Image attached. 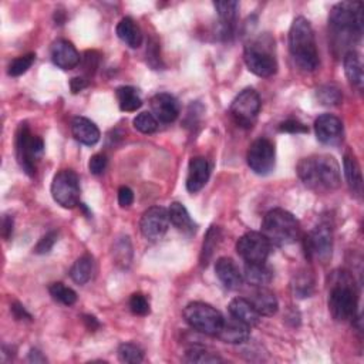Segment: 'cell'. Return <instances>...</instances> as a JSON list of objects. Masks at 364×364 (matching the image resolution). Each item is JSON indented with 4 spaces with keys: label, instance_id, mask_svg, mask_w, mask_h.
I'll use <instances>...</instances> for the list:
<instances>
[{
    "label": "cell",
    "instance_id": "obj_50",
    "mask_svg": "<svg viewBox=\"0 0 364 364\" xmlns=\"http://www.w3.org/2000/svg\"><path fill=\"white\" fill-rule=\"evenodd\" d=\"M29 361L30 363H47V358L43 356L41 352L32 349L29 353Z\"/></svg>",
    "mask_w": 364,
    "mask_h": 364
},
{
    "label": "cell",
    "instance_id": "obj_26",
    "mask_svg": "<svg viewBox=\"0 0 364 364\" xmlns=\"http://www.w3.org/2000/svg\"><path fill=\"white\" fill-rule=\"evenodd\" d=\"M343 66H345L346 77L350 82V84L361 90L364 83V76H363V64L360 55L356 50L347 52L343 57Z\"/></svg>",
    "mask_w": 364,
    "mask_h": 364
},
{
    "label": "cell",
    "instance_id": "obj_24",
    "mask_svg": "<svg viewBox=\"0 0 364 364\" xmlns=\"http://www.w3.org/2000/svg\"><path fill=\"white\" fill-rule=\"evenodd\" d=\"M117 36L131 48H138L142 43V32L137 21L131 17L121 19L117 24Z\"/></svg>",
    "mask_w": 364,
    "mask_h": 364
},
{
    "label": "cell",
    "instance_id": "obj_25",
    "mask_svg": "<svg viewBox=\"0 0 364 364\" xmlns=\"http://www.w3.org/2000/svg\"><path fill=\"white\" fill-rule=\"evenodd\" d=\"M345 168V175L349 184V188L354 197L360 198L363 193V175H361V168L353 154H346L343 161Z\"/></svg>",
    "mask_w": 364,
    "mask_h": 364
},
{
    "label": "cell",
    "instance_id": "obj_20",
    "mask_svg": "<svg viewBox=\"0 0 364 364\" xmlns=\"http://www.w3.org/2000/svg\"><path fill=\"white\" fill-rule=\"evenodd\" d=\"M215 274L221 283L229 290H238L244 283V276H242L236 263L231 258L218 259L215 263Z\"/></svg>",
    "mask_w": 364,
    "mask_h": 364
},
{
    "label": "cell",
    "instance_id": "obj_16",
    "mask_svg": "<svg viewBox=\"0 0 364 364\" xmlns=\"http://www.w3.org/2000/svg\"><path fill=\"white\" fill-rule=\"evenodd\" d=\"M151 110L154 117L161 121V123L169 124L174 123V121L180 115V103L174 95L168 93H160L155 94L151 99Z\"/></svg>",
    "mask_w": 364,
    "mask_h": 364
},
{
    "label": "cell",
    "instance_id": "obj_1",
    "mask_svg": "<svg viewBox=\"0 0 364 364\" xmlns=\"http://www.w3.org/2000/svg\"><path fill=\"white\" fill-rule=\"evenodd\" d=\"M329 28L333 47L338 52L352 50L363 35V9L358 2H342L332 8Z\"/></svg>",
    "mask_w": 364,
    "mask_h": 364
},
{
    "label": "cell",
    "instance_id": "obj_48",
    "mask_svg": "<svg viewBox=\"0 0 364 364\" xmlns=\"http://www.w3.org/2000/svg\"><path fill=\"white\" fill-rule=\"evenodd\" d=\"M2 235L3 238L8 240L10 239L12 233H13V216H9V215H5L3 218V224H2Z\"/></svg>",
    "mask_w": 364,
    "mask_h": 364
},
{
    "label": "cell",
    "instance_id": "obj_12",
    "mask_svg": "<svg viewBox=\"0 0 364 364\" xmlns=\"http://www.w3.org/2000/svg\"><path fill=\"white\" fill-rule=\"evenodd\" d=\"M305 252L309 259H319L326 263L332 258L333 233L327 224H320L310 231L303 240Z\"/></svg>",
    "mask_w": 364,
    "mask_h": 364
},
{
    "label": "cell",
    "instance_id": "obj_17",
    "mask_svg": "<svg viewBox=\"0 0 364 364\" xmlns=\"http://www.w3.org/2000/svg\"><path fill=\"white\" fill-rule=\"evenodd\" d=\"M211 177V165L204 157H195L189 161L188 175H186V189L191 193L200 192L208 182Z\"/></svg>",
    "mask_w": 364,
    "mask_h": 364
},
{
    "label": "cell",
    "instance_id": "obj_36",
    "mask_svg": "<svg viewBox=\"0 0 364 364\" xmlns=\"http://www.w3.org/2000/svg\"><path fill=\"white\" fill-rule=\"evenodd\" d=\"M185 358L189 363H221V361H224L220 356L209 353L202 346H191L186 350Z\"/></svg>",
    "mask_w": 364,
    "mask_h": 364
},
{
    "label": "cell",
    "instance_id": "obj_15",
    "mask_svg": "<svg viewBox=\"0 0 364 364\" xmlns=\"http://www.w3.org/2000/svg\"><path fill=\"white\" fill-rule=\"evenodd\" d=\"M314 133L325 145H338L343 140V123L333 114H323L314 121Z\"/></svg>",
    "mask_w": 364,
    "mask_h": 364
},
{
    "label": "cell",
    "instance_id": "obj_23",
    "mask_svg": "<svg viewBox=\"0 0 364 364\" xmlns=\"http://www.w3.org/2000/svg\"><path fill=\"white\" fill-rule=\"evenodd\" d=\"M228 309L232 318L248 325L249 327L256 326L260 320V314L256 312V309L252 306V303L248 299L236 298L229 303Z\"/></svg>",
    "mask_w": 364,
    "mask_h": 364
},
{
    "label": "cell",
    "instance_id": "obj_18",
    "mask_svg": "<svg viewBox=\"0 0 364 364\" xmlns=\"http://www.w3.org/2000/svg\"><path fill=\"white\" fill-rule=\"evenodd\" d=\"M52 60L61 70H73L80 63V55L77 48L68 40L60 39L52 46Z\"/></svg>",
    "mask_w": 364,
    "mask_h": 364
},
{
    "label": "cell",
    "instance_id": "obj_11",
    "mask_svg": "<svg viewBox=\"0 0 364 364\" xmlns=\"http://www.w3.org/2000/svg\"><path fill=\"white\" fill-rule=\"evenodd\" d=\"M271 248V242L260 232H247L236 242V252L247 263H265Z\"/></svg>",
    "mask_w": 364,
    "mask_h": 364
},
{
    "label": "cell",
    "instance_id": "obj_39",
    "mask_svg": "<svg viewBox=\"0 0 364 364\" xmlns=\"http://www.w3.org/2000/svg\"><path fill=\"white\" fill-rule=\"evenodd\" d=\"M36 60V55L35 53H29V55H24L20 56L17 59H15L10 64H9V76L12 77H19L21 75H24L35 63Z\"/></svg>",
    "mask_w": 364,
    "mask_h": 364
},
{
    "label": "cell",
    "instance_id": "obj_10",
    "mask_svg": "<svg viewBox=\"0 0 364 364\" xmlns=\"http://www.w3.org/2000/svg\"><path fill=\"white\" fill-rule=\"evenodd\" d=\"M80 180L73 169H61L53 178L52 195L63 208L71 209L80 202Z\"/></svg>",
    "mask_w": 364,
    "mask_h": 364
},
{
    "label": "cell",
    "instance_id": "obj_40",
    "mask_svg": "<svg viewBox=\"0 0 364 364\" xmlns=\"http://www.w3.org/2000/svg\"><path fill=\"white\" fill-rule=\"evenodd\" d=\"M130 309L137 316H147L150 313V303L142 294H134L130 299Z\"/></svg>",
    "mask_w": 364,
    "mask_h": 364
},
{
    "label": "cell",
    "instance_id": "obj_42",
    "mask_svg": "<svg viewBox=\"0 0 364 364\" xmlns=\"http://www.w3.org/2000/svg\"><path fill=\"white\" fill-rule=\"evenodd\" d=\"M107 164H108V160H107L106 154H95V155H93L90 158V161H88L90 173L94 174V175L103 174L104 169L107 168Z\"/></svg>",
    "mask_w": 364,
    "mask_h": 364
},
{
    "label": "cell",
    "instance_id": "obj_35",
    "mask_svg": "<svg viewBox=\"0 0 364 364\" xmlns=\"http://www.w3.org/2000/svg\"><path fill=\"white\" fill-rule=\"evenodd\" d=\"M118 358L121 363L138 364L144 360V352L134 343H123L118 347Z\"/></svg>",
    "mask_w": 364,
    "mask_h": 364
},
{
    "label": "cell",
    "instance_id": "obj_2",
    "mask_svg": "<svg viewBox=\"0 0 364 364\" xmlns=\"http://www.w3.org/2000/svg\"><path fill=\"white\" fill-rule=\"evenodd\" d=\"M300 181L314 191L330 192L342 184L341 165L332 155H313L300 160L298 164Z\"/></svg>",
    "mask_w": 364,
    "mask_h": 364
},
{
    "label": "cell",
    "instance_id": "obj_34",
    "mask_svg": "<svg viewBox=\"0 0 364 364\" xmlns=\"http://www.w3.org/2000/svg\"><path fill=\"white\" fill-rule=\"evenodd\" d=\"M48 292L53 296L55 300L60 302L61 305L71 306L77 302V294L73 290L71 287L64 286L63 283H53L50 287H48Z\"/></svg>",
    "mask_w": 364,
    "mask_h": 364
},
{
    "label": "cell",
    "instance_id": "obj_47",
    "mask_svg": "<svg viewBox=\"0 0 364 364\" xmlns=\"http://www.w3.org/2000/svg\"><path fill=\"white\" fill-rule=\"evenodd\" d=\"M87 86H88V80L84 77H75V79H71V82H70V88H71L73 94H77V93L83 91Z\"/></svg>",
    "mask_w": 364,
    "mask_h": 364
},
{
    "label": "cell",
    "instance_id": "obj_3",
    "mask_svg": "<svg viewBox=\"0 0 364 364\" xmlns=\"http://www.w3.org/2000/svg\"><path fill=\"white\" fill-rule=\"evenodd\" d=\"M358 307V292L354 278L347 271H334L330 275L329 312L336 322L354 320Z\"/></svg>",
    "mask_w": 364,
    "mask_h": 364
},
{
    "label": "cell",
    "instance_id": "obj_22",
    "mask_svg": "<svg viewBox=\"0 0 364 364\" xmlns=\"http://www.w3.org/2000/svg\"><path fill=\"white\" fill-rule=\"evenodd\" d=\"M249 302L252 303V306L256 309L260 316H274L279 309V302L275 294L266 286L256 287Z\"/></svg>",
    "mask_w": 364,
    "mask_h": 364
},
{
    "label": "cell",
    "instance_id": "obj_51",
    "mask_svg": "<svg viewBox=\"0 0 364 364\" xmlns=\"http://www.w3.org/2000/svg\"><path fill=\"white\" fill-rule=\"evenodd\" d=\"M128 242H130V240H128V238H126V240H121V242H118V245L121 247V251H124V248H126V245L128 244ZM130 249H131V247H130V248H127L126 251H130ZM119 253L123 255V259H121V263H123V265H126V263H127V265H128V263H130V260H128V259L124 256V252H119Z\"/></svg>",
    "mask_w": 364,
    "mask_h": 364
},
{
    "label": "cell",
    "instance_id": "obj_27",
    "mask_svg": "<svg viewBox=\"0 0 364 364\" xmlns=\"http://www.w3.org/2000/svg\"><path fill=\"white\" fill-rule=\"evenodd\" d=\"M169 222H171L178 231L184 233L195 232V224L191 220L188 209L181 202H173L168 209Z\"/></svg>",
    "mask_w": 364,
    "mask_h": 364
},
{
    "label": "cell",
    "instance_id": "obj_30",
    "mask_svg": "<svg viewBox=\"0 0 364 364\" xmlns=\"http://www.w3.org/2000/svg\"><path fill=\"white\" fill-rule=\"evenodd\" d=\"M115 94H117L121 111L133 113V111H137L142 106V100L140 99V95L134 87H130V86L118 87Z\"/></svg>",
    "mask_w": 364,
    "mask_h": 364
},
{
    "label": "cell",
    "instance_id": "obj_33",
    "mask_svg": "<svg viewBox=\"0 0 364 364\" xmlns=\"http://www.w3.org/2000/svg\"><path fill=\"white\" fill-rule=\"evenodd\" d=\"M316 97L320 104L327 106V107H334L338 106L343 100V94L338 90V87L333 84H325L318 88Z\"/></svg>",
    "mask_w": 364,
    "mask_h": 364
},
{
    "label": "cell",
    "instance_id": "obj_46",
    "mask_svg": "<svg viewBox=\"0 0 364 364\" xmlns=\"http://www.w3.org/2000/svg\"><path fill=\"white\" fill-rule=\"evenodd\" d=\"M10 310H12L13 316H15L17 320H24V319L32 320V314H30L26 309H24V306H21L20 303H13Z\"/></svg>",
    "mask_w": 364,
    "mask_h": 364
},
{
    "label": "cell",
    "instance_id": "obj_45",
    "mask_svg": "<svg viewBox=\"0 0 364 364\" xmlns=\"http://www.w3.org/2000/svg\"><path fill=\"white\" fill-rule=\"evenodd\" d=\"M99 53L97 52H87L86 53V57H84V68L86 71H88L90 75H93V73L95 71V68L99 67Z\"/></svg>",
    "mask_w": 364,
    "mask_h": 364
},
{
    "label": "cell",
    "instance_id": "obj_6",
    "mask_svg": "<svg viewBox=\"0 0 364 364\" xmlns=\"http://www.w3.org/2000/svg\"><path fill=\"white\" fill-rule=\"evenodd\" d=\"M275 41L269 36H260L245 47V64L258 77H272L278 71V61L274 53Z\"/></svg>",
    "mask_w": 364,
    "mask_h": 364
},
{
    "label": "cell",
    "instance_id": "obj_37",
    "mask_svg": "<svg viewBox=\"0 0 364 364\" xmlns=\"http://www.w3.org/2000/svg\"><path fill=\"white\" fill-rule=\"evenodd\" d=\"M314 280L309 272H300L294 282V292L298 298H309L313 294Z\"/></svg>",
    "mask_w": 364,
    "mask_h": 364
},
{
    "label": "cell",
    "instance_id": "obj_38",
    "mask_svg": "<svg viewBox=\"0 0 364 364\" xmlns=\"http://www.w3.org/2000/svg\"><path fill=\"white\" fill-rule=\"evenodd\" d=\"M133 124L142 134H153L158 128V119L151 113H141L134 118Z\"/></svg>",
    "mask_w": 364,
    "mask_h": 364
},
{
    "label": "cell",
    "instance_id": "obj_7",
    "mask_svg": "<svg viewBox=\"0 0 364 364\" xmlns=\"http://www.w3.org/2000/svg\"><path fill=\"white\" fill-rule=\"evenodd\" d=\"M184 319L193 330L215 337L224 323L221 312L204 302L189 303L184 309Z\"/></svg>",
    "mask_w": 364,
    "mask_h": 364
},
{
    "label": "cell",
    "instance_id": "obj_14",
    "mask_svg": "<svg viewBox=\"0 0 364 364\" xmlns=\"http://www.w3.org/2000/svg\"><path fill=\"white\" fill-rule=\"evenodd\" d=\"M169 228V215L162 207H153L141 216L140 229L149 240H160Z\"/></svg>",
    "mask_w": 364,
    "mask_h": 364
},
{
    "label": "cell",
    "instance_id": "obj_13",
    "mask_svg": "<svg viewBox=\"0 0 364 364\" xmlns=\"http://www.w3.org/2000/svg\"><path fill=\"white\" fill-rule=\"evenodd\" d=\"M247 161L249 168L258 175H268L274 171L276 153L275 145L268 138H259L251 144Z\"/></svg>",
    "mask_w": 364,
    "mask_h": 364
},
{
    "label": "cell",
    "instance_id": "obj_32",
    "mask_svg": "<svg viewBox=\"0 0 364 364\" xmlns=\"http://www.w3.org/2000/svg\"><path fill=\"white\" fill-rule=\"evenodd\" d=\"M222 238V232L220 227H211L205 235V240L202 245V253H201V263L202 266H207L208 262L211 260L215 249L220 245Z\"/></svg>",
    "mask_w": 364,
    "mask_h": 364
},
{
    "label": "cell",
    "instance_id": "obj_5",
    "mask_svg": "<svg viewBox=\"0 0 364 364\" xmlns=\"http://www.w3.org/2000/svg\"><path fill=\"white\" fill-rule=\"evenodd\" d=\"M262 233L271 242V245H292L300 236V225L294 213L276 208L265 215L262 222Z\"/></svg>",
    "mask_w": 364,
    "mask_h": 364
},
{
    "label": "cell",
    "instance_id": "obj_19",
    "mask_svg": "<svg viewBox=\"0 0 364 364\" xmlns=\"http://www.w3.org/2000/svg\"><path fill=\"white\" fill-rule=\"evenodd\" d=\"M216 337L224 343L242 345L249 341L251 327L231 316V319H224L222 327L218 332Z\"/></svg>",
    "mask_w": 364,
    "mask_h": 364
},
{
    "label": "cell",
    "instance_id": "obj_28",
    "mask_svg": "<svg viewBox=\"0 0 364 364\" xmlns=\"http://www.w3.org/2000/svg\"><path fill=\"white\" fill-rule=\"evenodd\" d=\"M213 8L216 9L218 16L221 19L222 33L225 36H231L233 30V24L236 21L239 3L235 2V0H225V2H215Z\"/></svg>",
    "mask_w": 364,
    "mask_h": 364
},
{
    "label": "cell",
    "instance_id": "obj_43",
    "mask_svg": "<svg viewBox=\"0 0 364 364\" xmlns=\"http://www.w3.org/2000/svg\"><path fill=\"white\" fill-rule=\"evenodd\" d=\"M280 133H290V134H300V133H309V128L299 123L298 119H287L279 127Z\"/></svg>",
    "mask_w": 364,
    "mask_h": 364
},
{
    "label": "cell",
    "instance_id": "obj_31",
    "mask_svg": "<svg viewBox=\"0 0 364 364\" xmlns=\"http://www.w3.org/2000/svg\"><path fill=\"white\" fill-rule=\"evenodd\" d=\"M93 265V258L90 255H83L71 266L70 278L77 285H86L91 279Z\"/></svg>",
    "mask_w": 364,
    "mask_h": 364
},
{
    "label": "cell",
    "instance_id": "obj_4",
    "mask_svg": "<svg viewBox=\"0 0 364 364\" xmlns=\"http://www.w3.org/2000/svg\"><path fill=\"white\" fill-rule=\"evenodd\" d=\"M289 50L295 64L303 71H314L319 66L316 39L310 21L299 16L289 30Z\"/></svg>",
    "mask_w": 364,
    "mask_h": 364
},
{
    "label": "cell",
    "instance_id": "obj_41",
    "mask_svg": "<svg viewBox=\"0 0 364 364\" xmlns=\"http://www.w3.org/2000/svg\"><path fill=\"white\" fill-rule=\"evenodd\" d=\"M59 239V232L57 231H52V232H48L46 233L40 240H39V244L35 247V253L37 255H46L50 252L55 247V244L57 242Z\"/></svg>",
    "mask_w": 364,
    "mask_h": 364
},
{
    "label": "cell",
    "instance_id": "obj_44",
    "mask_svg": "<svg viewBox=\"0 0 364 364\" xmlns=\"http://www.w3.org/2000/svg\"><path fill=\"white\" fill-rule=\"evenodd\" d=\"M134 202V192L128 186H121L118 189V204L119 207L127 208Z\"/></svg>",
    "mask_w": 364,
    "mask_h": 364
},
{
    "label": "cell",
    "instance_id": "obj_21",
    "mask_svg": "<svg viewBox=\"0 0 364 364\" xmlns=\"http://www.w3.org/2000/svg\"><path fill=\"white\" fill-rule=\"evenodd\" d=\"M71 134L84 145H95L100 141V130L91 119L86 117H76L71 121Z\"/></svg>",
    "mask_w": 364,
    "mask_h": 364
},
{
    "label": "cell",
    "instance_id": "obj_9",
    "mask_svg": "<svg viewBox=\"0 0 364 364\" xmlns=\"http://www.w3.org/2000/svg\"><path fill=\"white\" fill-rule=\"evenodd\" d=\"M260 106L259 94L253 88H245L235 97L229 113L238 127L249 130L256 123Z\"/></svg>",
    "mask_w": 364,
    "mask_h": 364
},
{
    "label": "cell",
    "instance_id": "obj_49",
    "mask_svg": "<svg viewBox=\"0 0 364 364\" xmlns=\"http://www.w3.org/2000/svg\"><path fill=\"white\" fill-rule=\"evenodd\" d=\"M83 322L90 332H95L97 329L100 327L99 320H97L94 316H90V314H86V316H83Z\"/></svg>",
    "mask_w": 364,
    "mask_h": 364
},
{
    "label": "cell",
    "instance_id": "obj_29",
    "mask_svg": "<svg viewBox=\"0 0 364 364\" xmlns=\"http://www.w3.org/2000/svg\"><path fill=\"white\" fill-rule=\"evenodd\" d=\"M272 278V271L265 263H247L245 279L249 285L255 287H262L269 285Z\"/></svg>",
    "mask_w": 364,
    "mask_h": 364
},
{
    "label": "cell",
    "instance_id": "obj_8",
    "mask_svg": "<svg viewBox=\"0 0 364 364\" xmlns=\"http://www.w3.org/2000/svg\"><path fill=\"white\" fill-rule=\"evenodd\" d=\"M43 140L33 135L26 123L20 124L16 133V157L21 169L28 175L36 174V162L43 154Z\"/></svg>",
    "mask_w": 364,
    "mask_h": 364
}]
</instances>
